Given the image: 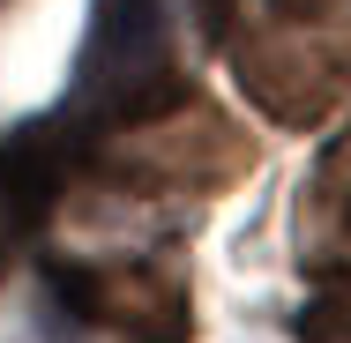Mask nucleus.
Here are the masks:
<instances>
[{
  "mask_svg": "<svg viewBox=\"0 0 351 343\" xmlns=\"http://www.w3.org/2000/svg\"><path fill=\"white\" fill-rule=\"evenodd\" d=\"M329 179H337V202H344V194H351V135L329 149Z\"/></svg>",
  "mask_w": 351,
  "mask_h": 343,
  "instance_id": "1a4fd4ad",
  "label": "nucleus"
},
{
  "mask_svg": "<svg viewBox=\"0 0 351 343\" xmlns=\"http://www.w3.org/2000/svg\"><path fill=\"white\" fill-rule=\"evenodd\" d=\"M284 23H351V0H269Z\"/></svg>",
  "mask_w": 351,
  "mask_h": 343,
  "instance_id": "0eeeda50",
  "label": "nucleus"
},
{
  "mask_svg": "<svg viewBox=\"0 0 351 343\" xmlns=\"http://www.w3.org/2000/svg\"><path fill=\"white\" fill-rule=\"evenodd\" d=\"M337 209H344V224H351V194H344V202H337Z\"/></svg>",
  "mask_w": 351,
  "mask_h": 343,
  "instance_id": "9b49d317",
  "label": "nucleus"
},
{
  "mask_svg": "<svg viewBox=\"0 0 351 343\" xmlns=\"http://www.w3.org/2000/svg\"><path fill=\"white\" fill-rule=\"evenodd\" d=\"M232 68H239V90H247L269 120H284V127H314V120L351 90V60L314 53V45L239 38V45H232Z\"/></svg>",
  "mask_w": 351,
  "mask_h": 343,
  "instance_id": "20e7f679",
  "label": "nucleus"
},
{
  "mask_svg": "<svg viewBox=\"0 0 351 343\" xmlns=\"http://www.w3.org/2000/svg\"><path fill=\"white\" fill-rule=\"evenodd\" d=\"M82 105H90L97 127H149V120H165V112L187 105V82L172 68L165 0H97Z\"/></svg>",
  "mask_w": 351,
  "mask_h": 343,
  "instance_id": "f257e3e1",
  "label": "nucleus"
},
{
  "mask_svg": "<svg viewBox=\"0 0 351 343\" xmlns=\"http://www.w3.org/2000/svg\"><path fill=\"white\" fill-rule=\"evenodd\" d=\"M299 336H306V343H351V269H344V276H329V283L306 298Z\"/></svg>",
  "mask_w": 351,
  "mask_h": 343,
  "instance_id": "423d86ee",
  "label": "nucleus"
},
{
  "mask_svg": "<svg viewBox=\"0 0 351 343\" xmlns=\"http://www.w3.org/2000/svg\"><path fill=\"white\" fill-rule=\"evenodd\" d=\"M247 164H254V142L202 105H180L112 149V179L135 194H210V187H232Z\"/></svg>",
  "mask_w": 351,
  "mask_h": 343,
  "instance_id": "7ed1b4c3",
  "label": "nucleus"
},
{
  "mask_svg": "<svg viewBox=\"0 0 351 343\" xmlns=\"http://www.w3.org/2000/svg\"><path fill=\"white\" fill-rule=\"evenodd\" d=\"M75 127L68 120H45V127H23V135L0 149V202H8V216H15V231L23 224H38L45 209H53V194H60V179L75 172Z\"/></svg>",
  "mask_w": 351,
  "mask_h": 343,
  "instance_id": "39448f33",
  "label": "nucleus"
},
{
  "mask_svg": "<svg viewBox=\"0 0 351 343\" xmlns=\"http://www.w3.org/2000/svg\"><path fill=\"white\" fill-rule=\"evenodd\" d=\"M53 291L90 329H112L128 343H187L195 298L172 262H53Z\"/></svg>",
  "mask_w": 351,
  "mask_h": 343,
  "instance_id": "f03ea898",
  "label": "nucleus"
},
{
  "mask_svg": "<svg viewBox=\"0 0 351 343\" xmlns=\"http://www.w3.org/2000/svg\"><path fill=\"white\" fill-rule=\"evenodd\" d=\"M195 23H202L210 38H224V30H232V0H195Z\"/></svg>",
  "mask_w": 351,
  "mask_h": 343,
  "instance_id": "6e6552de",
  "label": "nucleus"
},
{
  "mask_svg": "<svg viewBox=\"0 0 351 343\" xmlns=\"http://www.w3.org/2000/svg\"><path fill=\"white\" fill-rule=\"evenodd\" d=\"M8 262H15V216H8V202H0V276H8Z\"/></svg>",
  "mask_w": 351,
  "mask_h": 343,
  "instance_id": "9d476101",
  "label": "nucleus"
}]
</instances>
